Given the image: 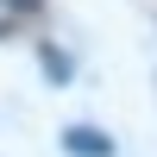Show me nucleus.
<instances>
[{
	"mask_svg": "<svg viewBox=\"0 0 157 157\" xmlns=\"http://www.w3.org/2000/svg\"><path fill=\"white\" fill-rule=\"evenodd\" d=\"M69 151H82V157H113V145L101 132H69Z\"/></svg>",
	"mask_w": 157,
	"mask_h": 157,
	"instance_id": "f257e3e1",
	"label": "nucleus"
}]
</instances>
